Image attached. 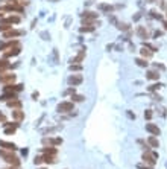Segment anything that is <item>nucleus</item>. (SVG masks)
Returning a JSON list of instances; mask_svg holds the SVG:
<instances>
[{
    "label": "nucleus",
    "mask_w": 167,
    "mask_h": 169,
    "mask_svg": "<svg viewBox=\"0 0 167 169\" xmlns=\"http://www.w3.org/2000/svg\"><path fill=\"white\" fill-rule=\"evenodd\" d=\"M0 158H3V161H6L8 164H11L12 167H20V160L14 154V151H8V149H2V148H0Z\"/></svg>",
    "instance_id": "1"
},
{
    "label": "nucleus",
    "mask_w": 167,
    "mask_h": 169,
    "mask_svg": "<svg viewBox=\"0 0 167 169\" xmlns=\"http://www.w3.org/2000/svg\"><path fill=\"white\" fill-rule=\"evenodd\" d=\"M73 108H75V102H71V101H64V102L58 104L56 111L64 114V113H71V111H73Z\"/></svg>",
    "instance_id": "2"
},
{
    "label": "nucleus",
    "mask_w": 167,
    "mask_h": 169,
    "mask_svg": "<svg viewBox=\"0 0 167 169\" xmlns=\"http://www.w3.org/2000/svg\"><path fill=\"white\" fill-rule=\"evenodd\" d=\"M17 79V76L14 73H9V72H3V73H0V82L3 85H9V84H14Z\"/></svg>",
    "instance_id": "3"
},
{
    "label": "nucleus",
    "mask_w": 167,
    "mask_h": 169,
    "mask_svg": "<svg viewBox=\"0 0 167 169\" xmlns=\"http://www.w3.org/2000/svg\"><path fill=\"white\" fill-rule=\"evenodd\" d=\"M0 11H8V12H15V14H23V11H25V6L12 5V3H6L5 6L0 8Z\"/></svg>",
    "instance_id": "4"
},
{
    "label": "nucleus",
    "mask_w": 167,
    "mask_h": 169,
    "mask_svg": "<svg viewBox=\"0 0 167 169\" xmlns=\"http://www.w3.org/2000/svg\"><path fill=\"white\" fill-rule=\"evenodd\" d=\"M20 52H21V44L12 46L11 49H8L6 52H3V58L8 60V58H11V57H17V55H20Z\"/></svg>",
    "instance_id": "5"
},
{
    "label": "nucleus",
    "mask_w": 167,
    "mask_h": 169,
    "mask_svg": "<svg viewBox=\"0 0 167 169\" xmlns=\"http://www.w3.org/2000/svg\"><path fill=\"white\" fill-rule=\"evenodd\" d=\"M23 88H25L23 84H9L3 87V93H20L23 91Z\"/></svg>",
    "instance_id": "6"
},
{
    "label": "nucleus",
    "mask_w": 167,
    "mask_h": 169,
    "mask_svg": "<svg viewBox=\"0 0 167 169\" xmlns=\"http://www.w3.org/2000/svg\"><path fill=\"white\" fill-rule=\"evenodd\" d=\"M67 82L71 87H76V85H81L84 82V78H82V75H78V73L76 75H70L68 79H67Z\"/></svg>",
    "instance_id": "7"
},
{
    "label": "nucleus",
    "mask_w": 167,
    "mask_h": 169,
    "mask_svg": "<svg viewBox=\"0 0 167 169\" xmlns=\"http://www.w3.org/2000/svg\"><path fill=\"white\" fill-rule=\"evenodd\" d=\"M143 161L146 163V166H155V163H157V158L152 155V152L151 151H146L145 154H143Z\"/></svg>",
    "instance_id": "8"
},
{
    "label": "nucleus",
    "mask_w": 167,
    "mask_h": 169,
    "mask_svg": "<svg viewBox=\"0 0 167 169\" xmlns=\"http://www.w3.org/2000/svg\"><path fill=\"white\" fill-rule=\"evenodd\" d=\"M0 148L2 149H8V151H17V145L12 142H6V140H0Z\"/></svg>",
    "instance_id": "9"
},
{
    "label": "nucleus",
    "mask_w": 167,
    "mask_h": 169,
    "mask_svg": "<svg viewBox=\"0 0 167 169\" xmlns=\"http://www.w3.org/2000/svg\"><path fill=\"white\" fill-rule=\"evenodd\" d=\"M12 119L15 120V122H21V120H25V111H23L21 108H17V110H12Z\"/></svg>",
    "instance_id": "10"
},
{
    "label": "nucleus",
    "mask_w": 167,
    "mask_h": 169,
    "mask_svg": "<svg viewBox=\"0 0 167 169\" xmlns=\"http://www.w3.org/2000/svg\"><path fill=\"white\" fill-rule=\"evenodd\" d=\"M146 131L148 133H151V136H160L161 134V130L158 128V125H155V124H146Z\"/></svg>",
    "instance_id": "11"
},
{
    "label": "nucleus",
    "mask_w": 167,
    "mask_h": 169,
    "mask_svg": "<svg viewBox=\"0 0 167 169\" xmlns=\"http://www.w3.org/2000/svg\"><path fill=\"white\" fill-rule=\"evenodd\" d=\"M17 44H20V41L18 40H9V41H6V43H3V44H0V51L2 52H6L8 49H11L12 46H17Z\"/></svg>",
    "instance_id": "12"
},
{
    "label": "nucleus",
    "mask_w": 167,
    "mask_h": 169,
    "mask_svg": "<svg viewBox=\"0 0 167 169\" xmlns=\"http://www.w3.org/2000/svg\"><path fill=\"white\" fill-rule=\"evenodd\" d=\"M23 31H17V29H9L6 32H3V38H17L20 35H23Z\"/></svg>",
    "instance_id": "13"
},
{
    "label": "nucleus",
    "mask_w": 167,
    "mask_h": 169,
    "mask_svg": "<svg viewBox=\"0 0 167 169\" xmlns=\"http://www.w3.org/2000/svg\"><path fill=\"white\" fill-rule=\"evenodd\" d=\"M0 21H6V23H11V25H17V23H20V21H21V18H20L18 15L12 14V15H8V17L0 18Z\"/></svg>",
    "instance_id": "14"
},
{
    "label": "nucleus",
    "mask_w": 167,
    "mask_h": 169,
    "mask_svg": "<svg viewBox=\"0 0 167 169\" xmlns=\"http://www.w3.org/2000/svg\"><path fill=\"white\" fill-rule=\"evenodd\" d=\"M140 55H141V58H145V60H151L154 57V52L151 49H148V47L143 46L141 49H140Z\"/></svg>",
    "instance_id": "15"
},
{
    "label": "nucleus",
    "mask_w": 167,
    "mask_h": 169,
    "mask_svg": "<svg viewBox=\"0 0 167 169\" xmlns=\"http://www.w3.org/2000/svg\"><path fill=\"white\" fill-rule=\"evenodd\" d=\"M6 105H8L9 108H12V110H17V108H21V107H23V104H21V101H20L18 98L8 101V102H6Z\"/></svg>",
    "instance_id": "16"
},
{
    "label": "nucleus",
    "mask_w": 167,
    "mask_h": 169,
    "mask_svg": "<svg viewBox=\"0 0 167 169\" xmlns=\"http://www.w3.org/2000/svg\"><path fill=\"white\" fill-rule=\"evenodd\" d=\"M146 78L149 81H158L160 79V72L155 69V70H149L148 73H146Z\"/></svg>",
    "instance_id": "17"
},
{
    "label": "nucleus",
    "mask_w": 167,
    "mask_h": 169,
    "mask_svg": "<svg viewBox=\"0 0 167 169\" xmlns=\"http://www.w3.org/2000/svg\"><path fill=\"white\" fill-rule=\"evenodd\" d=\"M84 58H85V51H81L75 58H71V60H70V63H71V64H79V63H82V60H84Z\"/></svg>",
    "instance_id": "18"
},
{
    "label": "nucleus",
    "mask_w": 167,
    "mask_h": 169,
    "mask_svg": "<svg viewBox=\"0 0 167 169\" xmlns=\"http://www.w3.org/2000/svg\"><path fill=\"white\" fill-rule=\"evenodd\" d=\"M148 145L151 148H160V142H158V139L155 136H149L148 137Z\"/></svg>",
    "instance_id": "19"
},
{
    "label": "nucleus",
    "mask_w": 167,
    "mask_h": 169,
    "mask_svg": "<svg viewBox=\"0 0 167 169\" xmlns=\"http://www.w3.org/2000/svg\"><path fill=\"white\" fill-rule=\"evenodd\" d=\"M137 34H138V37L141 38V40H145V38H149V32L143 28V26H138L137 28Z\"/></svg>",
    "instance_id": "20"
},
{
    "label": "nucleus",
    "mask_w": 167,
    "mask_h": 169,
    "mask_svg": "<svg viewBox=\"0 0 167 169\" xmlns=\"http://www.w3.org/2000/svg\"><path fill=\"white\" fill-rule=\"evenodd\" d=\"M43 160L47 163V164H53L56 163V155H50V154H44L43 155Z\"/></svg>",
    "instance_id": "21"
},
{
    "label": "nucleus",
    "mask_w": 167,
    "mask_h": 169,
    "mask_svg": "<svg viewBox=\"0 0 167 169\" xmlns=\"http://www.w3.org/2000/svg\"><path fill=\"white\" fill-rule=\"evenodd\" d=\"M94 29H96V26H94V25H84V26H81L79 28V32L81 34H87V32H94Z\"/></svg>",
    "instance_id": "22"
},
{
    "label": "nucleus",
    "mask_w": 167,
    "mask_h": 169,
    "mask_svg": "<svg viewBox=\"0 0 167 169\" xmlns=\"http://www.w3.org/2000/svg\"><path fill=\"white\" fill-rule=\"evenodd\" d=\"M43 154H50V155H56L58 154V149L55 146H44L43 148Z\"/></svg>",
    "instance_id": "23"
},
{
    "label": "nucleus",
    "mask_w": 167,
    "mask_h": 169,
    "mask_svg": "<svg viewBox=\"0 0 167 169\" xmlns=\"http://www.w3.org/2000/svg\"><path fill=\"white\" fill-rule=\"evenodd\" d=\"M9 29H12V25L11 23H6V21H0V32H6V31H9Z\"/></svg>",
    "instance_id": "24"
},
{
    "label": "nucleus",
    "mask_w": 167,
    "mask_h": 169,
    "mask_svg": "<svg viewBox=\"0 0 167 169\" xmlns=\"http://www.w3.org/2000/svg\"><path fill=\"white\" fill-rule=\"evenodd\" d=\"M99 9H100V11H103V12H106V14H109V12H114V8H112L111 5H106V3H102V5H99Z\"/></svg>",
    "instance_id": "25"
},
{
    "label": "nucleus",
    "mask_w": 167,
    "mask_h": 169,
    "mask_svg": "<svg viewBox=\"0 0 167 169\" xmlns=\"http://www.w3.org/2000/svg\"><path fill=\"white\" fill-rule=\"evenodd\" d=\"M84 101H85V96H82V94H76V93L71 94V102H84Z\"/></svg>",
    "instance_id": "26"
},
{
    "label": "nucleus",
    "mask_w": 167,
    "mask_h": 169,
    "mask_svg": "<svg viewBox=\"0 0 167 169\" xmlns=\"http://www.w3.org/2000/svg\"><path fill=\"white\" fill-rule=\"evenodd\" d=\"M149 14H151V17H152V18H157V20H164V17H163V15H161L157 9H151V11H149Z\"/></svg>",
    "instance_id": "27"
},
{
    "label": "nucleus",
    "mask_w": 167,
    "mask_h": 169,
    "mask_svg": "<svg viewBox=\"0 0 167 169\" xmlns=\"http://www.w3.org/2000/svg\"><path fill=\"white\" fill-rule=\"evenodd\" d=\"M135 63H137V66H138V67H148V66H149L148 60H145V58H137V60H135Z\"/></svg>",
    "instance_id": "28"
},
{
    "label": "nucleus",
    "mask_w": 167,
    "mask_h": 169,
    "mask_svg": "<svg viewBox=\"0 0 167 169\" xmlns=\"http://www.w3.org/2000/svg\"><path fill=\"white\" fill-rule=\"evenodd\" d=\"M11 67V64L8 63V60H5V58H2V60H0V69H9Z\"/></svg>",
    "instance_id": "29"
},
{
    "label": "nucleus",
    "mask_w": 167,
    "mask_h": 169,
    "mask_svg": "<svg viewBox=\"0 0 167 169\" xmlns=\"http://www.w3.org/2000/svg\"><path fill=\"white\" fill-rule=\"evenodd\" d=\"M117 28L120 29V31H129L131 29L128 23H117Z\"/></svg>",
    "instance_id": "30"
},
{
    "label": "nucleus",
    "mask_w": 167,
    "mask_h": 169,
    "mask_svg": "<svg viewBox=\"0 0 167 169\" xmlns=\"http://www.w3.org/2000/svg\"><path fill=\"white\" fill-rule=\"evenodd\" d=\"M71 72H81L82 70V66L81 64H70V67H68Z\"/></svg>",
    "instance_id": "31"
},
{
    "label": "nucleus",
    "mask_w": 167,
    "mask_h": 169,
    "mask_svg": "<svg viewBox=\"0 0 167 169\" xmlns=\"http://www.w3.org/2000/svg\"><path fill=\"white\" fill-rule=\"evenodd\" d=\"M161 87H163V85L158 82V84H152V85H149V87H148V90H149V91H157V90H158V88H161Z\"/></svg>",
    "instance_id": "32"
},
{
    "label": "nucleus",
    "mask_w": 167,
    "mask_h": 169,
    "mask_svg": "<svg viewBox=\"0 0 167 169\" xmlns=\"http://www.w3.org/2000/svg\"><path fill=\"white\" fill-rule=\"evenodd\" d=\"M152 116H154L152 110H146V111H145V119H146V120H151V119H152Z\"/></svg>",
    "instance_id": "33"
},
{
    "label": "nucleus",
    "mask_w": 167,
    "mask_h": 169,
    "mask_svg": "<svg viewBox=\"0 0 167 169\" xmlns=\"http://www.w3.org/2000/svg\"><path fill=\"white\" fill-rule=\"evenodd\" d=\"M160 8L163 11H167V0H161V2H160Z\"/></svg>",
    "instance_id": "34"
},
{
    "label": "nucleus",
    "mask_w": 167,
    "mask_h": 169,
    "mask_svg": "<svg viewBox=\"0 0 167 169\" xmlns=\"http://www.w3.org/2000/svg\"><path fill=\"white\" fill-rule=\"evenodd\" d=\"M43 161H44V160H43V155H37V157H35V160H34V163H35V164H41Z\"/></svg>",
    "instance_id": "35"
},
{
    "label": "nucleus",
    "mask_w": 167,
    "mask_h": 169,
    "mask_svg": "<svg viewBox=\"0 0 167 169\" xmlns=\"http://www.w3.org/2000/svg\"><path fill=\"white\" fill-rule=\"evenodd\" d=\"M154 66H155V69H157V70H158V69H160V70H166V67H164L163 64H158V63H155Z\"/></svg>",
    "instance_id": "36"
},
{
    "label": "nucleus",
    "mask_w": 167,
    "mask_h": 169,
    "mask_svg": "<svg viewBox=\"0 0 167 169\" xmlns=\"http://www.w3.org/2000/svg\"><path fill=\"white\" fill-rule=\"evenodd\" d=\"M0 122H2V124H5V122H6V116H5L3 113H0Z\"/></svg>",
    "instance_id": "37"
},
{
    "label": "nucleus",
    "mask_w": 167,
    "mask_h": 169,
    "mask_svg": "<svg viewBox=\"0 0 167 169\" xmlns=\"http://www.w3.org/2000/svg\"><path fill=\"white\" fill-rule=\"evenodd\" d=\"M38 96H40V93H38V91H34V93H32V98H34L35 101L38 99Z\"/></svg>",
    "instance_id": "38"
},
{
    "label": "nucleus",
    "mask_w": 167,
    "mask_h": 169,
    "mask_svg": "<svg viewBox=\"0 0 167 169\" xmlns=\"http://www.w3.org/2000/svg\"><path fill=\"white\" fill-rule=\"evenodd\" d=\"M154 35H155V38H158L160 35H163V32H161V31H157V32H155Z\"/></svg>",
    "instance_id": "39"
},
{
    "label": "nucleus",
    "mask_w": 167,
    "mask_h": 169,
    "mask_svg": "<svg viewBox=\"0 0 167 169\" xmlns=\"http://www.w3.org/2000/svg\"><path fill=\"white\" fill-rule=\"evenodd\" d=\"M163 26H164V31H167V20H163Z\"/></svg>",
    "instance_id": "40"
},
{
    "label": "nucleus",
    "mask_w": 167,
    "mask_h": 169,
    "mask_svg": "<svg viewBox=\"0 0 167 169\" xmlns=\"http://www.w3.org/2000/svg\"><path fill=\"white\" fill-rule=\"evenodd\" d=\"M138 169H152V167H148V166H143V164H138Z\"/></svg>",
    "instance_id": "41"
},
{
    "label": "nucleus",
    "mask_w": 167,
    "mask_h": 169,
    "mask_svg": "<svg viewBox=\"0 0 167 169\" xmlns=\"http://www.w3.org/2000/svg\"><path fill=\"white\" fill-rule=\"evenodd\" d=\"M140 18H141V14H137V15L134 17V20H135V21H137V20H140Z\"/></svg>",
    "instance_id": "42"
},
{
    "label": "nucleus",
    "mask_w": 167,
    "mask_h": 169,
    "mask_svg": "<svg viewBox=\"0 0 167 169\" xmlns=\"http://www.w3.org/2000/svg\"><path fill=\"white\" fill-rule=\"evenodd\" d=\"M128 116H129V117H131V119H135V114H132V113H131V111H128Z\"/></svg>",
    "instance_id": "43"
},
{
    "label": "nucleus",
    "mask_w": 167,
    "mask_h": 169,
    "mask_svg": "<svg viewBox=\"0 0 167 169\" xmlns=\"http://www.w3.org/2000/svg\"><path fill=\"white\" fill-rule=\"evenodd\" d=\"M155 2H158V0H146V3H155Z\"/></svg>",
    "instance_id": "44"
},
{
    "label": "nucleus",
    "mask_w": 167,
    "mask_h": 169,
    "mask_svg": "<svg viewBox=\"0 0 167 169\" xmlns=\"http://www.w3.org/2000/svg\"><path fill=\"white\" fill-rule=\"evenodd\" d=\"M0 18H3V11H0Z\"/></svg>",
    "instance_id": "45"
},
{
    "label": "nucleus",
    "mask_w": 167,
    "mask_h": 169,
    "mask_svg": "<svg viewBox=\"0 0 167 169\" xmlns=\"http://www.w3.org/2000/svg\"><path fill=\"white\" fill-rule=\"evenodd\" d=\"M166 18H167V11H166Z\"/></svg>",
    "instance_id": "46"
},
{
    "label": "nucleus",
    "mask_w": 167,
    "mask_h": 169,
    "mask_svg": "<svg viewBox=\"0 0 167 169\" xmlns=\"http://www.w3.org/2000/svg\"><path fill=\"white\" fill-rule=\"evenodd\" d=\"M41 169H46V167H41Z\"/></svg>",
    "instance_id": "47"
},
{
    "label": "nucleus",
    "mask_w": 167,
    "mask_h": 169,
    "mask_svg": "<svg viewBox=\"0 0 167 169\" xmlns=\"http://www.w3.org/2000/svg\"><path fill=\"white\" fill-rule=\"evenodd\" d=\"M11 169H12V167H11Z\"/></svg>",
    "instance_id": "48"
}]
</instances>
